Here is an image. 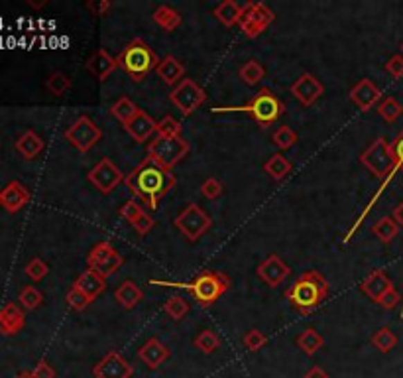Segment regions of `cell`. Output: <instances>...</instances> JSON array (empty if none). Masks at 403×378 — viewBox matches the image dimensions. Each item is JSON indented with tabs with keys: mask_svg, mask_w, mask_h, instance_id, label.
Wrapping results in <instances>:
<instances>
[{
	"mask_svg": "<svg viewBox=\"0 0 403 378\" xmlns=\"http://www.w3.org/2000/svg\"><path fill=\"white\" fill-rule=\"evenodd\" d=\"M175 182L177 180L171 173V170L161 168L159 164L152 162L150 158L144 160L140 166H136L134 170L124 178V183L132 191V196L138 197L142 203H146L150 209L159 207V201L175 187Z\"/></svg>",
	"mask_w": 403,
	"mask_h": 378,
	"instance_id": "cell-1",
	"label": "cell"
},
{
	"mask_svg": "<svg viewBox=\"0 0 403 378\" xmlns=\"http://www.w3.org/2000/svg\"><path fill=\"white\" fill-rule=\"evenodd\" d=\"M327 295H329V282L317 270L303 272L295 280V284L285 290V300L303 316H309L313 309H317Z\"/></svg>",
	"mask_w": 403,
	"mask_h": 378,
	"instance_id": "cell-2",
	"label": "cell"
},
{
	"mask_svg": "<svg viewBox=\"0 0 403 378\" xmlns=\"http://www.w3.org/2000/svg\"><path fill=\"white\" fill-rule=\"evenodd\" d=\"M150 284H158V286H165V288H181V290H187V292L193 293L197 304L203 305V307H208V305L215 304L231 288V280H229L226 274L208 268L203 270L201 274H197L195 280L191 282L152 280Z\"/></svg>",
	"mask_w": 403,
	"mask_h": 378,
	"instance_id": "cell-3",
	"label": "cell"
},
{
	"mask_svg": "<svg viewBox=\"0 0 403 378\" xmlns=\"http://www.w3.org/2000/svg\"><path fill=\"white\" fill-rule=\"evenodd\" d=\"M116 61H118V67H120L124 74L128 75L132 81H142V79H146V75L150 74V71H154V69L159 65L156 51L150 48L144 40H140V37L132 40V42L118 53Z\"/></svg>",
	"mask_w": 403,
	"mask_h": 378,
	"instance_id": "cell-4",
	"label": "cell"
},
{
	"mask_svg": "<svg viewBox=\"0 0 403 378\" xmlns=\"http://www.w3.org/2000/svg\"><path fill=\"white\" fill-rule=\"evenodd\" d=\"M248 112L260 126H268L285 112V105L269 89H260V93L240 107H215L213 112Z\"/></svg>",
	"mask_w": 403,
	"mask_h": 378,
	"instance_id": "cell-5",
	"label": "cell"
},
{
	"mask_svg": "<svg viewBox=\"0 0 403 378\" xmlns=\"http://www.w3.org/2000/svg\"><path fill=\"white\" fill-rule=\"evenodd\" d=\"M360 164L366 168L372 175H376L378 180H391L393 173L397 170L395 158L391 152V142H388L384 136H378L370 146L360 154Z\"/></svg>",
	"mask_w": 403,
	"mask_h": 378,
	"instance_id": "cell-6",
	"label": "cell"
},
{
	"mask_svg": "<svg viewBox=\"0 0 403 378\" xmlns=\"http://www.w3.org/2000/svg\"><path fill=\"white\" fill-rule=\"evenodd\" d=\"M189 154V144L181 136H156L147 146V158L159 164L161 168L171 170Z\"/></svg>",
	"mask_w": 403,
	"mask_h": 378,
	"instance_id": "cell-7",
	"label": "cell"
},
{
	"mask_svg": "<svg viewBox=\"0 0 403 378\" xmlns=\"http://www.w3.org/2000/svg\"><path fill=\"white\" fill-rule=\"evenodd\" d=\"M175 227L183 234L189 243H197L205 232L211 229L213 221L208 217V213L197 203H189L187 207L175 217Z\"/></svg>",
	"mask_w": 403,
	"mask_h": 378,
	"instance_id": "cell-8",
	"label": "cell"
},
{
	"mask_svg": "<svg viewBox=\"0 0 403 378\" xmlns=\"http://www.w3.org/2000/svg\"><path fill=\"white\" fill-rule=\"evenodd\" d=\"M123 264L124 258L120 257V252L109 241L95 244L93 250L87 255V266H89V270H95L105 280L110 278V276H114L118 270L123 268Z\"/></svg>",
	"mask_w": 403,
	"mask_h": 378,
	"instance_id": "cell-9",
	"label": "cell"
},
{
	"mask_svg": "<svg viewBox=\"0 0 403 378\" xmlns=\"http://www.w3.org/2000/svg\"><path fill=\"white\" fill-rule=\"evenodd\" d=\"M274 20H276V14L264 2H246L242 4V16L238 26L242 28L246 37L254 40L262 32H266Z\"/></svg>",
	"mask_w": 403,
	"mask_h": 378,
	"instance_id": "cell-10",
	"label": "cell"
},
{
	"mask_svg": "<svg viewBox=\"0 0 403 378\" xmlns=\"http://www.w3.org/2000/svg\"><path fill=\"white\" fill-rule=\"evenodd\" d=\"M170 101L179 109V112L183 117H189L207 101V93L197 85L193 79L185 77V79H181L177 85L171 89Z\"/></svg>",
	"mask_w": 403,
	"mask_h": 378,
	"instance_id": "cell-11",
	"label": "cell"
},
{
	"mask_svg": "<svg viewBox=\"0 0 403 378\" xmlns=\"http://www.w3.org/2000/svg\"><path fill=\"white\" fill-rule=\"evenodd\" d=\"M65 138L73 148H77L81 154H87L89 150L97 146L98 140L102 138V132L95 122L89 117H79L77 121L65 130Z\"/></svg>",
	"mask_w": 403,
	"mask_h": 378,
	"instance_id": "cell-12",
	"label": "cell"
},
{
	"mask_svg": "<svg viewBox=\"0 0 403 378\" xmlns=\"http://www.w3.org/2000/svg\"><path fill=\"white\" fill-rule=\"evenodd\" d=\"M87 180L95 185L102 196H109L110 191L124 180V173L110 158H102L93 170L87 173Z\"/></svg>",
	"mask_w": 403,
	"mask_h": 378,
	"instance_id": "cell-13",
	"label": "cell"
},
{
	"mask_svg": "<svg viewBox=\"0 0 403 378\" xmlns=\"http://www.w3.org/2000/svg\"><path fill=\"white\" fill-rule=\"evenodd\" d=\"M93 375L95 378H130L134 375V368L123 354L112 351V353L105 354L95 365Z\"/></svg>",
	"mask_w": 403,
	"mask_h": 378,
	"instance_id": "cell-14",
	"label": "cell"
},
{
	"mask_svg": "<svg viewBox=\"0 0 403 378\" xmlns=\"http://www.w3.org/2000/svg\"><path fill=\"white\" fill-rule=\"evenodd\" d=\"M325 87L319 81L315 75L303 74L295 79V83L292 85V95H294L303 107H311L313 103H317V98L323 95Z\"/></svg>",
	"mask_w": 403,
	"mask_h": 378,
	"instance_id": "cell-15",
	"label": "cell"
},
{
	"mask_svg": "<svg viewBox=\"0 0 403 378\" xmlns=\"http://www.w3.org/2000/svg\"><path fill=\"white\" fill-rule=\"evenodd\" d=\"M256 272L258 278L264 282V284H268L269 288H278L281 282L292 274V268H289L278 255H269V257L258 266Z\"/></svg>",
	"mask_w": 403,
	"mask_h": 378,
	"instance_id": "cell-16",
	"label": "cell"
},
{
	"mask_svg": "<svg viewBox=\"0 0 403 378\" xmlns=\"http://www.w3.org/2000/svg\"><path fill=\"white\" fill-rule=\"evenodd\" d=\"M30 199L32 196L26 185L20 182H10L0 191V207L8 213H18L20 209H24L30 203Z\"/></svg>",
	"mask_w": 403,
	"mask_h": 378,
	"instance_id": "cell-17",
	"label": "cell"
},
{
	"mask_svg": "<svg viewBox=\"0 0 403 378\" xmlns=\"http://www.w3.org/2000/svg\"><path fill=\"white\" fill-rule=\"evenodd\" d=\"M382 98L379 89L370 79H360L352 89H350V101L355 103L360 110H370L372 107H376Z\"/></svg>",
	"mask_w": 403,
	"mask_h": 378,
	"instance_id": "cell-18",
	"label": "cell"
},
{
	"mask_svg": "<svg viewBox=\"0 0 403 378\" xmlns=\"http://www.w3.org/2000/svg\"><path fill=\"white\" fill-rule=\"evenodd\" d=\"M118 67L116 58H112L107 49H97L89 60H87V71L93 75L98 81H107L109 75L114 74V69Z\"/></svg>",
	"mask_w": 403,
	"mask_h": 378,
	"instance_id": "cell-19",
	"label": "cell"
},
{
	"mask_svg": "<svg viewBox=\"0 0 403 378\" xmlns=\"http://www.w3.org/2000/svg\"><path fill=\"white\" fill-rule=\"evenodd\" d=\"M138 359H140L147 368L156 370L158 366H161L168 359H170V349L159 341V339L152 337V339H147V341L138 349Z\"/></svg>",
	"mask_w": 403,
	"mask_h": 378,
	"instance_id": "cell-20",
	"label": "cell"
},
{
	"mask_svg": "<svg viewBox=\"0 0 403 378\" xmlns=\"http://www.w3.org/2000/svg\"><path fill=\"white\" fill-rule=\"evenodd\" d=\"M124 130L132 136L136 142H147L158 132V122L154 121L146 110H138V114L124 126Z\"/></svg>",
	"mask_w": 403,
	"mask_h": 378,
	"instance_id": "cell-21",
	"label": "cell"
},
{
	"mask_svg": "<svg viewBox=\"0 0 403 378\" xmlns=\"http://www.w3.org/2000/svg\"><path fill=\"white\" fill-rule=\"evenodd\" d=\"M26 316L20 305L8 302L0 309V333L2 335H16L24 329Z\"/></svg>",
	"mask_w": 403,
	"mask_h": 378,
	"instance_id": "cell-22",
	"label": "cell"
},
{
	"mask_svg": "<svg viewBox=\"0 0 403 378\" xmlns=\"http://www.w3.org/2000/svg\"><path fill=\"white\" fill-rule=\"evenodd\" d=\"M391 288H393L391 280L386 276V272L379 268L374 270V272H370L366 278L362 280V284H360V290L366 293L372 302H376V304H378L379 298L388 292V290H391Z\"/></svg>",
	"mask_w": 403,
	"mask_h": 378,
	"instance_id": "cell-23",
	"label": "cell"
},
{
	"mask_svg": "<svg viewBox=\"0 0 403 378\" xmlns=\"http://www.w3.org/2000/svg\"><path fill=\"white\" fill-rule=\"evenodd\" d=\"M158 77L165 83V85H177L181 79H185V67L181 61L173 55H165L163 60L159 61V65L156 67Z\"/></svg>",
	"mask_w": 403,
	"mask_h": 378,
	"instance_id": "cell-24",
	"label": "cell"
},
{
	"mask_svg": "<svg viewBox=\"0 0 403 378\" xmlns=\"http://www.w3.org/2000/svg\"><path fill=\"white\" fill-rule=\"evenodd\" d=\"M77 290H81L83 293H87L91 300H97L100 293L105 292V288H107V280L97 274L95 270H85L73 284Z\"/></svg>",
	"mask_w": 403,
	"mask_h": 378,
	"instance_id": "cell-25",
	"label": "cell"
},
{
	"mask_svg": "<svg viewBox=\"0 0 403 378\" xmlns=\"http://www.w3.org/2000/svg\"><path fill=\"white\" fill-rule=\"evenodd\" d=\"M114 300L123 305L124 309H134L136 305L144 300V292L140 290V286H138L136 282L126 280V282H123L118 288H116V292H114Z\"/></svg>",
	"mask_w": 403,
	"mask_h": 378,
	"instance_id": "cell-26",
	"label": "cell"
},
{
	"mask_svg": "<svg viewBox=\"0 0 403 378\" xmlns=\"http://www.w3.org/2000/svg\"><path fill=\"white\" fill-rule=\"evenodd\" d=\"M16 150H18L26 160H34L37 154H42V150H44V140H42V136L36 135L34 130H26L24 135L16 140Z\"/></svg>",
	"mask_w": 403,
	"mask_h": 378,
	"instance_id": "cell-27",
	"label": "cell"
},
{
	"mask_svg": "<svg viewBox=\"0 0 403 378\" xmlns=\"http://www.w3.org/2000/svg\"><path fill=\"white\" fill-rule=\"evenodd\" d=\"M215 16L220 24L226 26V28H233L234 24L240 22V16H242V4L234 2V0H224L220 2L219 6L215 8Z\"/></svg>",
	"mask_w": 403,
	"mask_h": 378,
	"instance_id": "cell-28",
	"label": "cell"
},
{
	"mask_svg": "<svg viewBox=\"0 0 403 378\" xmlns=\"http://www.w3.org/2000/svg\"><path fill=\"white\" fill-rule=\"evenodd\" d=\"M154 22L159 26V28H163L165 32H173V30H177L179 26H181V14L177 12L175 8H171L168 4H161L158 6L156 10H154Z\"/></svg>",
	"mask_w": 403,
	"mask_h": 378,
	"instance_id": "cell-29",
	"label": "cell"
},
{
	"mask_svg": "<svg viewBox=\"0 0 403 378\" xmlns=\"http://www.w3.org/2000/svg\"><path fill=\"white\" fill-rule=\"evenodd\" d=\"M292 168H294L292 162L285 158V156H281V154H274V156L264 164V171L268 173L271 180H276V182L285 180V178L289 175Z\"/></svg>",
	"mask_w": 403,
	"mask_h": 378,
	"instance_id": "cell-30",
	"label": "cell"
},
{
	"mask_svg": "<svg viewBox=\"0 0 403 378\" xmlns=\"http://www.w3.org/2000/svg\"><path fill=\"white\" fill-rule=\"evenodd\" d=\"M138 107H136L134 103L130 101L128 97H120L118 101H114L112 103V107H110V114L116 119L118 122H123L124 126L128 124V122L134 119L136 114H138Z\"/></svg>",
	"mask_w": 403,
	"mask_h": 378,
	"instance_id": "cell-31",
	"label": "cell"
},
{
	"mask_svg": "<svg viewBox=\"0 0 403 378\" xmlns=\"http://www.w3.org/2000/svg\"><path fill=\"white\" fill-rule=\"evenodd\" d=\"M238 77L244 81L246 85L254 87L258 85L264 77H266V69H264V65L256 60H250L246 61L244 65L238 69Z\"/></svg>",
	"mask_w": 403,
	"mask_h": 378,
	"instance_id": "cell-32",
	"label": "cell"
},
{
	"mask_svg": "<svg viewBox=\"0 0 403 378\" xmlns=\"http://www.w3.org/2000/svg\"><path fill=\"white\" fill-rule=\"evenodd\" d=\"M372 232L378 237V241L384 244H390L397 234H400V225L395 223L393 217H382V219L372 227Z\"/></svg>",
	"mask_w": 403,
	"mask_h": 378,
	"instance_id": "cell-33",
	"label": "cell"
},
{
	"mask_svg": "<svg viewBox=\"0 0 403 378\" xmlns=\"http://www.w3.org/2000/svg\"><path fill=\"white\" fill-rule=\"evenodd\" d=\"M323 335L315 329H305L299 337H297V347L305 354H315L323 347Z\"/></svg>",
	"mask_w": 403,
	"mask_h": 378,
	"instance_id": "cell-34",
	"label": "cell"
},
{
	"mask_svg": "<svg viewBox=\"0 0 403 378\" xmlns=\"http://www.w3.org/2000/svg\"><path fill=\"white\" fill-rule=\"evenodd\" d=\"M372 345L378 349L379 353H390L397 347V335L390 327H382L372 335Z\"/></svg>",
	"mask_w": 403,
	"mask_h": 378,
	"instance_id": "cell-35",
	"label": "cell"
},
{
	"mask_svg": "<svg viewBox=\"0 0 403 378\" xmlns=\"http://www.w3.org/2000/svg\"><path fill=\"white\" fill-rule=\"evenodd\" d=\"M378 114L384 119L386 122H395L403 114V107H402V103L397 101V98H393V97H386V98H382L378 103Z\"/></svg>",
	"mask_w": 403,
	"mask_h": 378,
	"instance_id": "cell-36",
	"label": "cell"
},
{
	"mask_svg": "<svg viewBox=\"0 0 403 378\" xmlns=\"http://www.w3.org/2000/svg\"><path fill=\"white\" fill-rule=\"evenodd\" d=\"M195 347L201 351V353L205 354H213L217 349L220 347V339L219 335L215 333V331L211 329H203L199 335L195 337Z\"/></svg>",
	"mask_w": 403,
	"mask_h": 378,
	"instance_id": "cell-37",
	"label": "cell"
},
{
	"mask_svg": "<svg viewBox=\"0 0 403 378\" xmlns=\"http://www.w3.org/2000/svg\"><path fill=\"white\" fill-rule=\"evenodd\" d=\"M46 89L51 95H55V97H63L71 89V79L65 74H62V71H55V74H51L48 77Z\"/></svg>",
	"mask_w": 403,
	"mask_h": 378,
	"instance_id": "cell-38",
	"label": "cell"
},
{
	"mask_svg": "<svg viewBox=\"0 0 403 378\" xmlns=\"http://www.w3.org/2000/svg\"><path fill=\"white\" fill-rule=\"evenodd\" d=\"M163 309H165V313L173 321H179V319H183L189 313V304L185 302L181 295H171L170 300L165 302V305H163Z\"/></svg>",
	"mask_w": 403,
	"mask_h": 378,
	"instance_id": "cell-39",
	"label": "cell"
},
{
	"mask_svg": "<svg viewBox=\"0 0 403 378\" xmlns=\"http://www.w3.org/2000/svg\"><path fill=\"white\" fill-rule=\"evenodd\" d=\"M18 302H20V305L24 309H36L44 302V293L39 292L37 288H34V286H26V288H22L20 295H18Z\"/></svg>",
	"mask_w": 403,
	"mask_h": 378,
	"instance_id": "cell-40",
	"label": "cell"
},
{
	"mask_svg": "<svg viewBox=\"0 0 403 378\" xmlns=\"http://www.w3.org/2000/svg\"><path fill=\"white\" fill-rule=\"evenodd\" d=\"M271 142L280 150H289L297 144V135L289 126H280L274 135H271Z\"/></svg>",
	"mask_w": 403,
	"mask_h": 378,
	"instance_id": "cell-41",
	"label": "cell"
},
{
	"mask_svg": "<svg viewBox=\"0 0 403 378\" xmlns=\"http://www.w3.org/2000/svg\"><path fill=\"white\" fill-rule=\"evenodd\" d=\"M65 302H67L69 307L75 309V311H83V309H87L89 305L93 304V300H91L87 293L81 292V290H77L75 286L69 290V292H67V295H65Z\"/></svg>",
	"mask_w": 403,
	"mask_h": 378,
	"instance_id": "cell-42",
	"label": "cell"
},
{
	"mask_svg": "<svg viewBox=\"0 0 403 378\" xmlns=\"http://www.w3.org/2000/svg\"><path fill=\"white\" fill-rule=\"evenodd\" d=\"M118 213H120V217H123L126 223L134 225L136 221L140 219V217H142L146 211L142 209V205H140L136 199H128V201H124V205L120 207V211H118Z\"/></svg>",
	"mask_w": 403,
	"mask_h": 378,
	"instance_id": "cell-43",
	"label": "cell"
},
{
	"mask_svg": "<svg viewBox=\"0 0 403 378\" xmlns=\"http://www.w3.org/2000/svg\"><path fill=\"white\" fill-rule=\"evenodd\" d=\"M48 272H49L48 264H46L42 258H32V260L26 264V276H28L30 280L34 282L44 280V278L48 276Z\"/></svg>",
	"mask_w": 403,
	"mask_h": 378,
	"instance_id": "cell-44",
	"label": "cell"
},
{
	"mask_svg": "<svg viewBox=\"0 0 403 378\" xmlns=\"http://www.w3.org/2000/svg\"><path fill=\"white\" fill-rule=\"evenodd\" d=\"M158 136H168V138L181 136V122L173 117H163L158 122Z\"/></svg>",
	"mask_w": 403,
	"mask_h": 378,
	"instance_id": "cell-45",
	"label": "cell"
},
{
	"mask_svg": "<svg viewBox=\"0 0 403 378\" xmlns=\"http://www.w3.org/2000/svg\"><path fill=\"white\" fill-rule=\"evenodd\" d=\"M268 343V337L262 333L260 329H250L248 333H246V337H244V349L246 351H260L264 345Z\"/></svg>",
	"mask_w": 403,
	"mask_h": 378,
	"instance_id": "cell-46",
	"label": "cell"
},
{
	"mask_svg": "<svg viewBox=\"0 0 403 378\" xmlns=\"http://www.w3.org/2000/svg\"><path fill=\"white\" fill-rule=\"evenodd\" d=\"M222 183L217 180V178H208V180H205L203 182V185H201V194L207 197V199H211V201H215V199H219L220 196H222Z\"/></svg>",
	"mask_w": 403,
	"mask_h": 378,
	"instance_id": "cell-47",
	"label": "cell"
},
{
	"mask_svg": "<svg viewBox=\"0 0 403 378\" xmlns=\"http://www.w3.org/2000/svg\"><path fill=\"white\" fill-rule=\"evenodd\" d=\"M386 71L393 77V79H402L403 77V55H391L388 63H386Z\"/></svg>",
	"mask_w": 403,
	"mask_h": 378,
	"instance_id": "cell-48",
	"label": "cell"
},
{
	"mask_svg": "<svg viewBox=\"0 0 403 378\" xmlns=\"http://www.w3.org/2000/svg\"><path fill=\"white\" fill-rule=\"evenodd\" d=\"M391 152H393V158H395L397 170L403 173V130L393 138V142H391Z\"/></svg>",
	"mask_w": 403,
	"mask_h": 378,
	"instance_id": "cell-49",
	"label": "cell"
},
{
	"mask_svg": "<svg viewBox=\"0 0 403 378\" xmlns=\"http://www.w3.org/2000/svg\"><path fill=\"white\" fill-rule=\"evenodd\" d=\"M400 293H397V290L395 288H391V290H388V292L384 293L382 298L378 300V304L384 307V309H393L395 305L400 304Z\"/></svg>",
	"mask_w": 403,
	"mask_h": 378,
	"instance_id": "cell-50",
	"label": "cell"
},
{
	"mask_svg": "<svg viewBox=\"0 0 403 378\" xmlns=\"http://www.w3.org/2000/svg\"><path fill=\"white\" fill-rule=\"evenodd\" d=\"M154 225H156V221L152 219V215H147V213H144V215H142L140 219L136 221L132 227H134V231L138 232L140 237H144V234H147V232L152 231V227H154Z\"/></svg>",
	"mask_w": 403,
	"mask_h": 378,
	"instance_id": "cell-51",
	"label": "cell"
},
{
	"mask_svg": "<svg viewBox=\"0 0 403 378\" xmlns=\"http://www.w3.org/2000/svg\"><path fill=\"white\" fill-rule=\"evenodd\" d=\"M32 375H34V378H55V370L48 361H39L36 368L32 370Z\"/></svg>",
	"mask_w": 403,
	"mask_h": 378,
	"instance_id": "cell-52",
	"label": "cell"
},
{
	"mask_svg": "<svg viewBox=\"0 0 403 378\" xmlns=\"http://www.w3.org/2000/svg\"><path fill=\"white\" fill-rule=\"evenodd\" d=\"M110 6L112 4H110L109 0H102V2H87V8L95 14V16H105L110 10Z\"/></svg>",
	"mask_w": 403,
	"mask_h": 378,
	"instance_id": "cell-53",
	"label": "cell"
},
{
	"mask_svg": "<svg viewBox=\"0 0 403 378\" xmlns=\"http://www.w3.org/2000/svg\"><path fill=\"white\" fill-rule=\"evenodd\" d=\"M305 378H329V375H327L321 366H313V368L307 370Z\"/></svg>",
	"mask_w": 403,
	"mask_h": 378,
	"instance_id": "cell-54",
	"label": "cell"
},
{
	"mask_svg": "<svg viewBox=\"0 0 403 378\" xmlns=\"http://www.w3.org/2000/svg\"><path fill=\"white\" fill-rule=\"evenodd\" d=\"M393 219H395V223H397L400 227H403V201L397 205V207L393 209Z\"/></svg>",
	"mask_w": 403,
	"mask_h": 378,
	"instance_id": "cell-55",
	"label": "cell"
},
{
	"mask_svg": "<svg viewBox=\"0 0 403 378\" xmlns=\"http://www.w3.org/2000/svg\"><path fill=\"white\" fill-rule=\"evenodd\" d=\"M28 4H30L32 8H42V6H46V4H48V0H42V2H34V0H28Z\"/></svg>",
	"mask_w": 403,
	"mask_h": 378,
	"instance_id": "cell-56",
	"label": "cell"
},
{
	"mask_svg": "<svg viewBox=\"0 0 403 378\" xmlns=\"http://www.w3.org/2000/svg\"><path fill=\"white\" fill-rule=\"evenodd\" d=\"M16 378H34V375L30 372V370H22V372H18Z\"/></svg>",
	"mask_w": 403,
	"mask_h": 378,
	"instance_id": "cell-57",
	"label": "cell"
},
{
	"mask_svg": "<svg viewBox=\"0 0 403 378\" xmlns=\"http://www.w3.org/2000/svg\"><path fill=\"white\" fill-rule=\"evenodd\" d=\"M402 51H403V44H402Z\"/></svg>",
	"mask_w": 403,
	"mask_h": 378,
	"instance_id": "cell-58",
	"label": "cell"
}]
</instances>
